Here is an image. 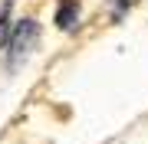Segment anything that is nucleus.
<instances>
[{
  "mask_svg": "<svg viewBox=\"0 0 148 144\" xmlns=\"http://www.w3.org/2000/svg\"><path fill=\"white\" fill-rule=\"evenodd\" d=\"M36 33H40V26L33 20H23V23H16V30L7 36V59H10V69H16V66L23 62V56L30 53L33 46H36Z\"/></svg>",
  "mask_w": 148,
  "mask_h": 144,
  "instance_id": "nucleus-1",
  "label": "nucleus"
},
{
  "mask_svg": "<svg viewBox=\"0 0 148 144\" xmlns=\"http://www.w3.org/2000/svg\"><path fill=\"white\" fill-rule=\"evenodd\" d=\"M76 16H79V7L69 3V0H63V7H59V13H56V26L59 30H69L76 23Z\"/></svg>",
  "mask_w": 148,
  "mask_h": 144,
  "instance_id": "nucleus-2",
  "label": "nucleus"
},
{
  "mask_svg": "<svg viewBox=\"0 0 148 144\" xmlns=\"http://www.w3.org/2000/svg\"><path fill=\"white\" fill-rule=\"evenodd\" d=\"M7 3H10V0H0V13H7Z\"/></svg>",
  "mask_w": 148,
  "mask_h": 144,
  "instance_id": "nucleus-3",
  "label": "nucleus"
}]
</instances>
